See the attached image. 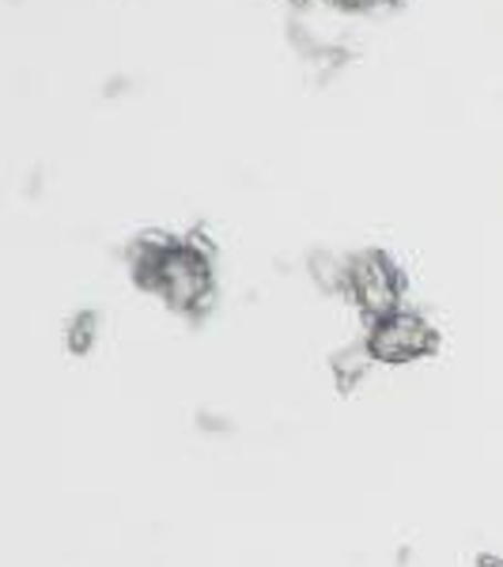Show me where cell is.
<instances>
[{
	"instance_id": "cell-3",
	"label": "cell",
	"mask_w": 503,
	"mask_h": 567,
	"mask_svg": "<svg viewBox=\"0 0 503 567\" xmlns=\"http://www.w3.org/2000/svg\"><path fill=\"white\" fill-rule=\"evenodd\" d=\"M371 352H368V344L363 349H349V352H337L333 360H329V368H333V379L341 382V390H352L356 382L368 374V368H371Z\"/></svg>"
},
{
	"instance_id": "cell-5",
	"label": "cell",
	"mask_w": 503,
	"mask_h": 567,
	"mask_svg": "<svg viewBox=\"0 0 503 567\" xmlns=\"http://www.w3.org/2000/svg\"><path fill=\"white\" fill-rule=\"evenodd\" d=\"M481 567H503L500 560H481Z\"/></svg>"
},
{
	"instance_id": "cell-2",
	"label": "cell",
	"mask_w": 503,
	"mask_h": 567,
	"mask_svg": "<svg viewBox=\"0 0 503 567\" xmlns=\"http://www.w3.org/2000/svg\"><path fill=\"white\" fill-rule=\"evenodd\" d=\"M349 291L356 296L360 310L379 322V318L394 315L401 299V277L382 254H363L360 261L349 265Z\"/></svg>"
},
{
	"instance_id": "cell-1",
	"label": "cell",
	"mask_w": 503,
	"mask_h": 567,
	"mask_svg": "<svg viewBox=\"0 0 503 567\" xmlns=\"http://www.w3.org/2000/svg\"><path fill=\"white\" fill-rule=\"evenodd\" d=\"M439 349V333L424 318L394 310V315L379 318L368 333V352L374 363H413L424 360Z\"/></svg>"
},
{
	"instance_id": "cell-4",
	"label": "cell",
	"mask_w": 503,
	"mask_h": 567,
	"mask_svg": "<svg viewBox=\"0 0 503 567\" xmlns=\"http://www.w3.org/2000/svg\"><path fill=\"white\" fill-rule=\"evenodd\" d=\"M95 341V315H80L69 329V349L72 352H88Z\"/></svg>"
}]
</instances>
